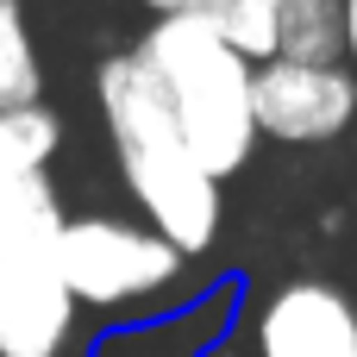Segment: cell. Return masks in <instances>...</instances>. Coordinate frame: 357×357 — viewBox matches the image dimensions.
Masks as SVG:
<instances>
[{
    "instance_id": "obj_7",
    "label": "cell",
    "mask_w": 357,
    "mask_h": 357,
    "mask_svg": "<svg viewBox=\"0 0 357 357\" xmlns=\"http://www.w3.org/2000/svg\"><path fill=\"white\" fill-rule=\"evenodd\" d=\"M63 151V119L50 107H13L0 113V226L63 213V195L50 182V163Z\"/></svg>"
},
{
    "instance_id": "obj_6",
    "label": "cell",
    "mask_w": 357,
    "mask_h": 357,
    "mask_svg": "<svg viewBox=\"0 0 357 357\" xmlns=\"http://www.w3.org/2000/svg\"><path fill=\"white\" fill-rule=\"evenodd\" d=\"M251 113L270 144H339L357 126V69L270 56L251 69Z\"/></svg>"
},
{
    "instance_id": "obj_12",
    "label": "cell",
    "mask_w": 357,
    "mask_h": 357,
    "mask_svg": "<svg viewBox=\"0 0 357 357\" xmlns=\"http://www.w3.org/2000/svg\"><path fill=\"white\" fill-rule=\"evenodd\" d=\"M144 6H151V19H163V13H195L201 0H144Z\"/></svg>"
},
{
    "instance_id": "obj_8",
    "label": "cell",
    "mask_w": 357,
    "mask_h": 357,
    "mask_svg": "<svg viewBox=\"0 0 357 357\" xmlns=\"http://www.w3.org/2000/svg\"><path fill=\"white\" fill-rule=\"evenodd\" d=\"M13 107H44V56L25 0H0V113Z\"/></svg>"
},
{
    "instance_id": "obj_4",
    "label": "cell",
    "mask_w": 357,
    "mask_h": 357,
    "mask_svg": "<svg viewBox=\"0 0 357 357\" xmlns=\"http://www.w3.org/2000/svg\"><path fill=\"white\" fill-rule=\"evenodd\" d=\"M201 357H357V270H295L232 289V320Z\"/></svg>"
},
{
    "instance_id": "obj_2",
    "label": "cell",
    "mask_w": 357,
    "mask_h": 357,
    "mask_svg": "<svg viewBox=\"0 0 357 357\" xmlns=\"http://www.w3.org/2000/svg\"><path fill=\"white\" fill-rule=\"evenodd\" d=\"M138 63L157 75L176 132L188 138L195 163L226 188L257 157V113H251V69L201 13H163L138 31Z\"/></svg>"
},
{
    "instance_id": "obj_3",
    "label": "cell",
    "mask_w": 357,
    "mask_h": 357,
    "mask_svg": "<svg viewBox=\"0 0 357 357\" xmlns=\"http://www.w3.org/2000/svg\"><path fill=\"white\" fill-rule=\"evenodd\" d=\"M56 264L75 307L113 326H144L195 301V257H182L138 213H63Z\"/></svg>"
},
{
    "instance_id": "obj_9",
    "label": "cell",
    "mask_w": 357,
    "mask_h": 357,
    "mask_svg": "<svg viewBox=\"0 0 357 357\" xmlns=\"http://www.w3.org/2000/svg\"><path fill=\"white\" fill-rule=\"evenodd\" d=\"M276 56L345 63V0H289L276 25Z\"/></svg>"
},
{
    "instance_id": "obj_5",
    "label": "cell",
    "mask_w": 357,
    "mask_h": 357,
    "mask_svg": "<svg viewBox=\"0 0 357 357\" xmlns=\"http://www.w3.org/2000/svg\"><path fill=\"white\" fill-rule=\"evenodd\" d=\"M63 213L0 226V357H88L94 333L56 264Z\"/></svg>"
},
{
    "instance_id": "obj_10",
    "label": "cell",
    "mask_w": 357,
    "mask_h": 357,
    "mask_svg": "<svg viewBox=\"0 0 357 357\" xmlns=\"http://www.w3.org/2000/svg\"><path fill=\"white\" fill-rule=\"evenodd\" d=\"M289 0H201L195 13L245 56V63H270L276 56V25H282Z\"/></svg>"
},
{
    "instance_id": "obj_1",
    "label": "cell",
    "mask_w": 357,
    "mask_h": 357,
    "mask_svg": "<svg viewBox=\"0 0 357 357\" xmlns=\"http://www.w3.org/2000/svg\"><path fill=\"white\" fill-rule=\"evenodd\" d=\"M94 107L113 151V169L138 207L144 226H157L182 257H207L226 226V188L195 163L188 138L169 119V100L157 75L138 63V50H113L94 63Z\"/></svg>"
},
{
    "instance_id": "obj_11",
    "label": "cell",
    "mask_w": 357,
    "mask_h": 357,
    "mask_svg": "<svg viewBox=\"0 0 357 357\" xmlns=\"http://www.w3.org/2000/svg\"><path fill=\"white\" fill-rule=\"evenodd\" d=\"M345 63L357 69V0H345Z\"/></svg>"
}]
</instances>
